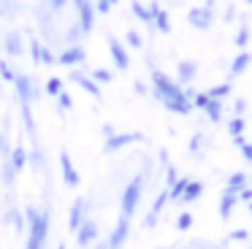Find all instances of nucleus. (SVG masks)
I'll use <instances>...</instances> for the list:
<instances>
[{
    "label": "nucleus",
    "mask_w": 252,
    "mask_h": 249,
    "mask_svg": "<svg viewBox=\"0 0 252 249\" xmlns=\"http://www.w3.org/2000/svg\"><path fill=\"white\" fill-rule=\"evenodd\" d=\"M152 90H155V97H158L171 114L190 117V111H192V92L185 90L179 81H174L171 76H165L163 70L152 68Z\"/></svg>",
    "instance_id": "1"
},
{
    "label": "nucleus",
    "mask_w": 252,
    "mask_h": 249,
    "mask_svg": "<svg viewBox=\"0 0 252 249\" xmlns=\"http://www.w3.org/2000/svg\"><path fill=\"white\" fill-rule=\"evenodd\" d=\"M25 219H28V249H44L46 238H49V211H38L35 206L25 209Z\"/></svg>",
    "instance_id": "2"
},
{
    "label": "nucleus",
    "mask_w": 252,
    "mask_h": 249,
    "mask_svg": "<svg viewBox=\"0 0 252 249\" xmlns=\"http://www.w3.org/2000/svg\"><path fill=\"white\" fill-rule=\"evenodd\" d=\"M144 184H147V176H144V173H136V176L125 184L122 198H120V214L122 217L130 219V217L136 214L138 203H141V195H144Z\"/></svg>",
    "instance_id": "3"
},
{
    "label": "nucleus",
    "mask_w": 252,
    "mask_h": 249,
    "mask_svg": "<svg viewBox=\"0 0 252 249\" xmlns=\"http://www.w3.org/2000/svg\"><path fill=\"white\" fill-rule=\"evenodd\" d=\"M192 106L201 108L214 124L222 122V100H214V97H209L206 92H192Z\"/></svg>",
    "instance_id": "4"
},
{
    "label": "nucleus",
    "mask_w": 252,
    "mask_h": 249,
    "mask_svg": "<svg viewBox=\"0 0 252 249\" xmlns=\"http://www.w3.org/2000/svg\"><path fill=\"white\" fill-rule=\"evenodd\" d=\"M212 22H214L212 3H209V5H192V8L187 11V25H190L192 30H209Z\"/></svg>",
    "instance_id": "5"
},
{
    "label": "nucleus",
    "mask_w": 252,
    "mask_h": 249,
    "mask_svg": "<svg viewBox=\"0 0 252 249\" xmlns=\"http://www.w3.org/2000/svg\"><path fill=\"white\" fill-rule=\"evenodd\" d=\"M73 5H76V14H79V22L76 25L82 27V32L87 35V32H93L95 27V3H90V0H73Z\"/></svg>",
    "instance_id": "6"
},
{
    "label": "nucleus",
    "mask_w": 252,
    "mask_h": 249,
    "mask_svg": "<svg viewBox=\"0 0 252 249\" xmlns=\"http://www.w3.org/2000/svg\"><path fill=\"white\" fill-rule=\"evenodd\" d=\"M138 141H144L141 133H114V135L106 138L103 152H106V155H114V152L125 149V146H130V144H138Z\"/></svg>",
    "instance_id": "7"
},
{
    "label": "nucleus",
    "mask_w": 252,
    "mask_h": 249,
    "mask_svg": "<svg viewBox=\"0 0 252 249\" xmlns=\"http://www.w3.org/2000/svg\"><path fill=\"white\" fill-rule=\"evenodd\" d=\"M98 236H100L98 222H95V219H90V217H87V219L82 222V227L76 230V244H79L82 249H87V247H93V244L98 241Z\"/></svg>",
    "instance_id": "8"
},
{
    "label": "nucleus",
    "mask_w": 252,
    "mask_h": 249,
    "mask_svg": "<svg viewBox=\"0 0 252 249\" xmlns=\"http://www.w3.org/2000/svg\"><path fill=\"white\" fill-rule=\"evenodd\" d=\"M127 236H130V219L120 214V219H117V225H114V230H111L106 247H109V249H122V247H125V241H127Z\"/></svg>",
    "instance_id": "9"
},
{
    "label": "nucleus",
    "mask_w": 252,
    "mask_h": 249,
    "mask_svg": "<svg viewBox=\"0 0 252 249\" xmlns=\"http://www.w3.org/2000/svg\"><path fill=\"white\" fill-rule=\"evenodd\" d=\"M60 173H63V182H65L68 187H79L82 176H79V171H76V165H73L68 152H60Z\"/></svg>",
    "instance_id": "10"
},
{
    "label": "nucleus",
    "mask_w": 252,
    "mask_h": 249,
    "mask_svg": "<svg viewBox=\"0 0 252 249\" xmlns=\"http://www.w3.org/2000/svg\"><path fill=\"white\" fill-rule=\"evenodd\" d=\"M87 219V200L84 198H76L71 206V211H68V230L76 233L79 227H82V222Z\"/></svg>",
    "instance_id": "11"
},
{
    "label": "nucleus",
    "mask_w": 252,
    "mask_h": 249,
    "mask_svg": "<svg viewBox=\"0 0 252 249\" xmlns=\"http://www.w3.org/2000/svg\"><path fill=\"white\" fill-rule=\"evenodd\" d=\"M109 54H111V60H114V65L120 70H127L130 68V54H127V49L122 46L117 38H109Z\"/></svg>",
    "instance_id": "12"
},
{
    "label": "nucleus",
    "mask_w": 252,
    "mask_h": 249,
    "mask_svg": "<svg viewBox=\"0 0 252 249\" xmlns=\"http://www.w3.org/2000/svg\"><path fill=\"white\" fill-rule=\"evenodd\" d=\"M14 87H17L19 103H33V97H35V87H33V79H30V76L17 73V79H14Z\"/></svg>",
    "instance_id": "13"
},
{
    "label": "nucleus",
    "mask_w": 252,
    "mask_h": 249,
    "mask_svg": "<svg viewBox=\"0 0 252 249\" xmlns=\"http://www.w3.org/2000/svg\"><path fill=\"white\" fill-rule=\"evenodd\" d=\"M3 52L8 57H22L25 54V41H22V32L19 30H11L6 38H3Z\"/></svg>",
    "instance_id": "14"
},
{
    "label": "nucleus",
    "mask_w": 252,
    "mask_h": 249,
    "mask_svg": "<svg viewBox=\"0 0 252 249\" xmlns=\"http://www.w3.org/2000/svg\"><path fill=\"white\" fill-rule=\"evenodd\" d=\"M195 76H198V62H195V60H182V62L176 65V81H179L182 87L192 84Z\"/></svg>",
    "instance_id": "15"
},
{
    "label": "nucleus",
    "mask_w": 252,
    "mask_h": 249,
    "mask_svg": "<svg viewBox=\"0 0 252 249\" xmlns=\"http://www.w3.org/2000/svg\"><path fill=\"white\" fill-rule=\"evenodd\" d=\"M71 81H73V84H79V87H82V90L87 92V95H93L95 100H100V97H103V95H100L98 81H95L93 76H84V73H79V70H73V73H71Z\"/></svg>",
    "instance_id": "16"
},
{
    "label": "nucleus",
    "mask_w": 252,
    "mask_h": 249,
    "mask_svg": "<svg viewBox=\"0 0 252 249\" xmlns=\"http://www.w3.org/2000/svg\"><path fill=\"white\" fill-rule=\"evenodd\" d=\"M84 60H87V52H84L79 43H76V46H68L65 52L57 54V62H60V65H82Z\"/></svg>",
    "instance_id": "17"
},
{
    "label": "nucleus",
    "mask_w": 252,
    "mask_h": 249,
    "mask_svg": "<svg viewBox=\"0 0 252 249\" xmlns=\"http://www.w3.org/2000/svg\"><path fill=\"white\" fill-rule=\"evenodd\" d=\"M130 8H133V14H136L138 19L144 22V25H152V22H155V11H158L160 5H158V3H149V5H144L141 0H133V5H130Z\"/></svg>",
    "instance_id": "18"
},
{
    "label": "nucleus",
    "mask_w": 252,
    "mask_h": 249,
    "mask_svg": "<svg viewBox=\"0 0 252 249\" xmlns=\"http://www.w3.org/2000/svg\"><path fill=\"white\" fill-rule=\"evenodd\" d=\"M250 65H252V54L250 52H239L233 60H230V79L247 73V68H250Z\"/></svg>",
    "instance_id": "19"
},
{
    "label": "nucleus",
    "mask_w": 252,
    "mask_h": 249,
    "mask_svg": "<svg viewBox=\"0 0 252 249\" xmlns=\"http://www.w3.org/2000/svg\"><path fill=\"white\" fill-rule=\"evenodd\" d=\"M3 160H8V162H11V165H14V171H25V165H28V162H30V155H28V149H25V146H14V149H11V155H8V157H3Z\"/></svg>",
    "instance_id": "20"
},
{
    "label": "nucleus",
    "mask_w": 252,
    "mask_h": 249,
    "mask_svg": "<svg viewBox=\"0 0 252 249\" xmlns=\"http://www.w3.org/2000/svg\"><path fill=\"white\" fill-rule=\"evenodd\" d=\"M201 195H203V182L190 179V182H187V187H185V192H182V198H179V203H195Z\"/></svg>",
    "instance_id": "21"
},
{
    "label": "nucleus",
    "mask_w": 252,
    "mask_h": 249,
    "mask_svg": "<svg viewBox=\"0 0 252 249\" xmlns=\"http://www.w3.org/2000/svg\"><path fill=\"white\" fill-rule=\"evenodd\" d=\"M236 200H239V195L230 192V189H225V192L220 195V217H222V219H230V211H233Z\"/></svg>",
    "instance_id": "22"
},
{
    "label": "nucleus",
    "mask_w": 252,
    "mask_h": 249,
    "mask_svg": "<svg viewBox=\"0 0 252 249\" xmlns=\"http://www.w3.org/2000/svg\"><path fill=\"white\" fill-rule=\"evenodd\" d=\"M247 184H250V176H247L244 171H236V173H230V176H228V187H225V189H230V192L239 195Z\"/></svg>",
    "instance_id": "23"
},
{
    "label": "nucleus",
    "mask_w": 252,
    "mask_h": 249,
    "mask_svg": "<svg viewBox=\"0 0 252 249\" xmlns=\"http://www.w3.org/2000/svg\"><path fill=\"white\" fill-rule=\"evenodd\" d=\"M152 25L158 27V32L168 35V32H171V16H168V11H165V8H158V11H155V22H152Z\"/></svg>",
    "instance_id": "24"
},
{
    "label": "nucleus",
    "mask_w": 252,
    "mask_h": 249,
    "mask_svg": "<svg viewBox=\"0 0 252 249\" xmlns=\"http://www.w3.org/2000/svg\"><path fill=\"white\" fill-rule=\"evenodd\" d=\"M206 95H209V97H214V100H222V97H228V95H230V81H222V84L209 87Z\"/></svg>",
    "instance_id": "25"
},
{
    "label": "nucleus",
    "mask_w": 252,
    "mask_h": 249,
    "mask_svg": "<svg viewBox=\"0 0 252 249\" xmlns=\"http://www.w3.org/2000/svg\"><path fill=\"white\" fill-rule=\"evenodd\" d=\"M187 182H190L187 176H179V179H176V184L165 187V189H168V198H171V200H179V198H182V192H185V187H187Z\"/></svg>",
    "instance_id": "26"
},
{
    "label": "nucleus",
    "mask_w": 252,
    "mask_h": 249,
    "mask_svg": "<svg viewBox=\"0 0 252 249\" xmlns=\"http://www.w3.org/2000/svg\"><path fill=\"white\" fill-rule=\"evenodd\" d=\"M3 222H8V225H14L17 230H22V225H25L22 214H19L17 209H8V211H6V217H3Z\"/></svg>",
    "instance_id": "27"
},
{
    "label": "nucleus",
    "mask_w": 252,
    "mask_h": 249,
    "mask_svg": "<svg viewBox=\"0 0 252 249\" xmlns=\"http://www.w3.org/2000/svg\"><path fill=\"white\" fill-rule=\"evenodd\" d=\"M228 133L233 135H244V117H230V122H228Z\"/></svg>",
    "instance_id": "28"
},
{
    "label": "nucleus",
    "mask_w": 252,
    "mask_h": 249,
    "mask_svg": "<svg viewBox=\"0 0 252 249\" xmlns=\"http://www.w3.org/2000/svg\"><path fill=\"white\" fill-rule=\"evenodd\" d=\"M247 41H250V27L241 25V27H239V32H236V38H233V43H236L239 49H244V46H247Z\"/></svg>",
    "instance_id": "29"
},
{
    "label": "nucleus",
    "mask_w": 252,
    "mask_h": 249,
    "mask_svg": "<svg viewBox=\"0 0 252 249\" xmlns=\"http://www.w3.org/2000/svg\"><path fill=\"white\" fill-rule=\"evenodd\" d=\"M93 79L98 81V84H109V81L114 79V73H111V70H106V68H95L93 70Z\"/></svg>",
    "instance_id": "30"
},
{
    "label": "nucleus",
    "mask_w": 252,
    "mask_h": 249,
    "mask_svg": "<svg viewBox=\"0 0 252 249\" xmlns=\"http://www.w3.org/2000/svg\"><path fill=\"white\" fill-rule=\"evenodd\" d=\"M14 179H17V171H14V165H11L8 160H3V182H6L8 187H11Z\"/></svg>",
    "instance_id": "31"
},
{
    "label": "nucleus",
    "mask_w": 252,
    "mask_h": 249,
    "mask_svg": "<svg viewBox=\"0 0 252 249\" xmlns=\"http://www.w3.org/2000/svg\"><path fill=\"white\" fill-rule=\"evenodd\" d=\"M192 227V214L190 211H182L179 219H176V230H190Z\"/></svg>",
    "instance_id": "32"
},
{
    "label": "nucleus",
    "mask_w": 252,
    "mask_h": 249,
    "mask_svg": "<svg viewBox=\"0 0 252 249\" xmlns=\"http://www.w3.org/2000/svg\"><path fill=\"white\" fill-rule=\"evenodd\" d=\"M57 106H60V111H71V108H73V97L63 90L60 95H57Z\"/></svg>",
    "instance_id": "33"
},
{
    "label": "nucleus",
    "mask_w": 252,
    "mask_h": 249,
    "mask_svg": "<svg viewBox=\"0 0 252 249\" xmlns=\"http://www.w3.org/2000/svg\"><path fill=\"white\" fill-rule=\"evenodd\" d=\"M0 79H3V81H14V79H17V73H14V68L6 62V60H0Z\"/></svg>",
    "instance_id": "34"
},
{
    "label": "nucleus",
    "mask_w": 252,
    "mask_h": 249,
    "mask_svg": "<svg viewBox=\"0 0 252 249\" xmlns=\"http://www.w3.org/2000/svg\"><path fill=\"white\" fill-rule=\"evenodd\" d=\"M125 43H127V46H133V49H141V46H144L141 35H138L136 30H127V32H125Z\"/></svg>",
    "instance_id": "35"
},
{
    "label": "nucleus",
    "mask_w": 252,
    "mask_h": 249,
    "mask_svg": "<svg viewBox=\"0 0 252 249\" xmlns=\"http://www.w3.org/2000/svg\"><path fill=\"white\" fill-rule=\"evenodd\" d=\"M84 35V32H82V27H79V25H73V27H68V46H76V43H79V38H82Z\"/></svg>",
    "instance_id": "36"
},
{
    "label": "nucleus",
    "mask_w": 252,
    "mask_h": 249,
    "mask_svg": "<svg viewBox=\"0 0 252 249\" xmlns=\"http://www.w3.org/2000/svg\"><path fill=\"white\" fill-rule=\"evenodd\" d=\"M60 92H63V81L60 79H49V81H46V95L57 97Z\"/></svg>",
    "instance_id": "37"
},
{
    "label": "nucleus",
    "mask_w": 252,
    "mask_h": 249,
    "mask_svg": "<svg viewBox=\"0 0 252 249\" xmlns=\"http://www.w3.org/2000/svg\"><path fill=\"white\" fill-rule=\"evenodd\" d=\"M41 49H44V43L33 38V41H30V57H33L35 65H41Z\"/></svg>",
    "instance_id": "38"
},
{
    "label": "nucleus",
    "mask_w": 252,
    "mask_h": 249,
    "mask_svg": "<svg viewBox=\"0 0 252 249\" xmlns=\"http://www.w3.org/2000/svg\"><path fill=\"white\" fill-rule=\"evenodd\" d=\"M117 3H120V0H95V11H98V14H109Z\"/></svg>",
    "instance_id": "39"
},
{
    "label": "nucleus",
    "mask_w": 252,
    "mask_h": 249,
    "mask_svg": "<svg viewBox=\"0 0 252 249\" xmlns=\"http://www.w3.org/2000/svg\"><path fill=\"white\" fill-rule=\"evenodd\" d=\"M55 62H57V54L49 46H44L41 49V65H55Z\"/></svg>",
    "instance_id": "40"
},
{
    "label": "nucleus",
    "mask_w": 252,
    "mask_h": 249,
    "mask_svg": "<svg viewBox=\"0 0 252 249\" xmlns=\"http://www.w3.org/2000/svg\"><path fill=\"white\" fill-rule=\"evenodd\" d=\"M17 11V3L14 0H0V16H11Z\"/></svg>",
    "instance_id": "41"
},
{
    "label": "nucleus",
    "mask_w": 252,
    "mask_h": 249,
    "mask_svg": "<svg viewBox=\"0 0 252 249\" xmlns=\"http://www.w3.org/2000/svg\"><path fill=\"white\" fill-rule=\"evenodd\" d=\"M176 179H179V173H176V168L171 165H165V187H171V184H176Z\"/></svg>",
    "instance_id": "42"
},
{
    "label": "nucleus",
    "mask_w": 252,
    "mask_h": 249,
    "mask_svg": "<svg viewBox=\"0 0 252 249\" xmlns=\"http://www.w3.org/2000/svg\"><path fill=\"white\" fill-rule=\"evenodd\" d=\"M65 3H68V0H46V8H49L52 14H57V11L65 8Z\"/></svg>",
    "instance_id": "43"
},
{
    "label": "nucleus",
    "mask_w": 252,
    "mask_h": 249,
    "mask_svg": "<svg viewBox=\"0 0 252 249\" xmlns=\"http://www.w3.org/2000/svg\"><path fill=\"white\" fill-rule=\"evenodd\" d=\"M0 155H3V157L11 155V149H8V141H6V133H3V130H0Z\"/></svg>",
    "instance_id": "44"
},
{
    "label": "nucleus",
    "mask_w": 252,
    "mask_h": 249,
    "mask_svg": "<svg viewBox=\"0 0 252 249\" xmlns=\"http://www.w3.org/2000/svg\"><path fill=\"white\" fill-rule=\"evenodd\" d=\"M241 157H244L247 162H252V141H247V144L241 146Z\"/></svg>",
    "instance_id": "45"
},
{
    "label": "nucleus",
    "mask_w": 252,
    "mask_h": 249,
    "mask_svg": "<svg viewBox=\"0 0 252 249\" xmlns=\"http://www.w3.org/2000/svg\"><path fill=\"white\" fill-rule=\"evenodd\" d=\"M239 200H244V203H252V187H250V184H247V187L239 192Z\"/></svg>",
    "instance_id": "46"
},
{
    "label": "nucleus",
    "mask_w": 252,
    "mask_h": 249,
    "mask_svg": "<svg viewBox=\"0 0 252 249\" xmlns=\"http://www.w3.org/2000/svg\"><path fill=\"white\" fill-rule=\"evenodd\" d=\"M201 144H203V135H201V133L192 135V141H190V152H198V149H201Z\"/></svg>",
    "instance_id": "47"
},
{
    "label": "nucleus",
    "mask_w": 252,
    "mask_h": 249,
    "mask_svg": "<svg viewBox=\"0 0 252 249\" xmlns=\"http://www.w3.org/2000/svg\"><path fill=\"white\" fill-rule=\"evenodd\" d=\"M228 238H230V241H247V230H233Z\"/></svg>",
    "instance_id": "48"
},
{
    "label": "nucleus",
    "mask_w": 252,
    "mask_h": 249,
    "mask_svg": "<svg viewBox=\"0 0 252 249\" xmlns=\"http://www.w3.org/2000/svg\"><path fill=\"white\" fill-rule=\"evenodd\" d=\"M233 111H236V117H241V114L247 111V103L244 100H236V106H233Z\"/></svg>",
    "instance_id": "49"
},
{
    "label": "nucleus",
    "mask_w": 252,
    "mask_h": 249,
    "mask_svg": "<svg viewBox=\"0 0 252 249\" xmlns=\"http://www.w3.org/2000/svg\"><path fill=\"white\" fill-rule=\"evenodd\" d=\"M133 87H136V92H138V95H147V84H144V81H136Z\"/></svg>",
    "instance_id": "50"
},
{
    "label": "nucleus",
    "mask_w": 252,
    "mask_h": 249,
    "mask_svg": "<svg viewBox=\"0 0 252 249\" xmlns=\"http://www.w3.org/2000/svg\"><path fill=\"white\" fill-rule=\"evenodd\" d=\"M114 133H117V130L111 127V124H103V135H106V138H109V135H114Z\"/></svg>",
    "instance_id": "51"
},
{
    "label": "nucleus",
    "mask_w": 252,
    "mask_h": 249,
    "mask_svg": "<svg viewBox=\"0 0 252 249\" xmlns=\"http://www.w3.org/2000/svg\"><path fill=\"white\" fill-rule=\"evenodd\" d=\"M57 249H65V244H60V247H57Z\"/></svg>",
    "instance_id": "52"
},
{
    "label": "nucleus",
    "mask_w": 252,
    "mask_h": 249,
    "mask_svg": "<svg viewBox=\"0 0 252 249\" xmlns=\"http://www.w3.org/2000/svg\"><path fill=\"white\" fill-rule=\"evenodd\" d=\"M250 217H252V203H250Z\"/></svg>",
    "instance_id": "53"
},
{
    "label": "nucleus",
    "mask_w": 252,
    "mask_h": 249,
    "mask_svg": "<svg viewBox=\"0 0 252 249\" xmlns=\"http://www.w3.org/2000/svg\"><path fill=\"white\" fill-rule=\"evenodd\" d=\"M244 3H250V5H252V0H244Z\"/></svg>",
    "instance_id": "54"
},
{
    "label": "nucleus",
    "mask_w": 252,
    "mask_h": 249,
    "mask_svg": "<svg viewBox=\"0 0 252 249\" xmlns=\"http://www.w3.org/2000/svg\"><path fill=\"white\" fill-rule=\"evenodd\" d=\"M250 187H252V182H250Z\"/></svg>",
    "instance_id": "55"
}]
</instances>
